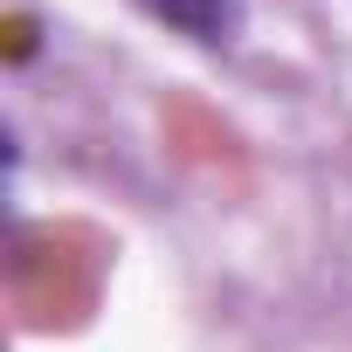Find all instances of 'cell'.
<instances>
[{
  "instance_id": "1",
  "label": "cell",
  "mask_w": 352,
  "mask_h": 352,
  "mask_svg": "<svg viewBox=\"0 0 352 352\" xmlns=\"http://www.w3.org/2000/svg\"><path fill=\"white\" fill-rule=\"evenodd\" d=\"M8 283L28 324H56V318H76V304L90 297V263H76L56 235H42V242H21Z\"/></svg>"
},
{
  "instance_id": "2",
  "label": "cell",
  "mask_w": 352,
  "mask_h": 352,
  "mask_svg": "<svg viewBox=\"0 0 352 352\" xmlns=\"http://www.w3.org/2000/svg\"><path fill=\"white\" fill-rule=\"evenodd\" d=\"M138 8H152L159 21H173L180 35H201V42H214L221 28H228V0H138Z\"/></svg>"
}]
</instances>
